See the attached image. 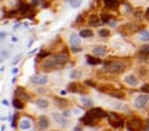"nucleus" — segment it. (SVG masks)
Listing matches in <instances>:
<instances>
[{"instance_id": "f257e3e1", "label": "nucleus", "mask_w": 149, "mask_h": 131, "mask_svg": "<svg viewBox=\"0 0 149 131\" xmlns=\"http://www.w3.org/2000/svg\"><path fill=\"white\" fill-rule=\"evenodd\" d=\"M67 61H69L67 54L65 53L54 54L50 58L44 60L42 62H41V69L45 70V72H53V70H57V69H62L67 64Z\"/></svg>"}, {"instance_id": "f03ea898", "label": "nucleus", "mask_w": 149, "mask_h": 131, "mask_svg": "<svg viewBox=\"0 0 149 131\" xmlns=\"http://www.w3.org/2000/svg\"><path fill=\"white\" fill-rule=\"evenodd\" d=\"M104 117H107V112L103 109H100V107H93L90 111H87L84 114V117L82 118V122L87 126H95Z\"/></svg>"}, {"instance_id": "7ed1b4c3", "label": "nucleus", "mask_w": 149, "mask_h": 131, "mask_svg": "<svg viewBox=\"0 0 149 131\" xmlns=\"http://www.w3.org/2000/svg\"><path fill=\"white\" fill-rule=\"evenodd\" d=\"M125 69V64L120 60H112V61H107L104 64L103 70H106L108 73H121Z\"/></svg>"}, {"instance_id": "20e7f679", "label": "nucleus", "mask_w": 149, "mask_h": 131, "mask_svg": "<svg viewBox=\"0 0 149 131\" xmlns=\"http://www.w3.org/2000/svg\"><path fill=\"white\" fill-rule=\"evenodd\" d=\"M144 127H145V122L141 118H137V117H133L132 119H129L127 122L128 131H143Z\"/></svg>"}, {"instance_id": "39448f33", "label": "nucleus", "mask_w": 149, "mask_h": 131, "mask_svg": "<svg viewBox=\"0 0 149 131\" xmlns=\"http://www.w3.org/2000/svg\"><path fill=\"white\" fill-rule=\"evenodd\" d=\"M107 119H108V123L112 126V127L115 128H120L124 126V122H123V119L120 118V117L116 114V112H107Z\"/></svg>"}, {"instance_id": "423d86ee", "label": "nucleus", "mask_w": 149, "mask_h": 131, "mask_svg": "<svg viewBox=\"0 0 149 131\" xmlns=\"http://www.w3.org/2000/svg\"><path fill=\"white\" fill-rule=\"evenodd\" d=\"M148 103H149V95H146V94H140V95H137L133 101L135 107H136V109H140V110L144 109Z\"/></svg>"}, {"instance_id": "0eeeda50", "label": "nucleus", "mask_w": 149, "mask_h": 131, "mask_svg": "<svg viewBox=\"0 0 149 131\" xmlns=\"http://www.w3.org/2000/svg\"><path fill=\"white\" fill-rule=\"evenodd\" d=\"M31 82L33 85H45V84H48V75L46 74H34L31 77Z\"/></svg>"}, {"instance_id": "6e6552de", "label": "nucleus", "mask_w": 149, "mask_h": 131, "mask_svg": "<svg viewBox=\"0 0 149 131\" xmlns=\"http://www.w3.org/2000/svg\"><path fill=\"white\" fill-rule=\"evenodd\" d=\"M32 127H33V123H32V121L29 118H27V117H24V118H21L19 121V128L21 131H29Z\"/></svg>"}, {"instance_id": "1a4fd4ad", "label": "nucleus", "mask_w": 149, "mask_h": 131, "mask_svg": "<svg viewBox=\"0 0 149 131\" xmlns=\"http://www.w3.org/2000/svg\"><path fill=\"white\" fill-rule=\"evenodd\" d=\"M49 126H50V121L45 115H41L40 118H38V128H40V130H42V131L48 130Z\"/></svg>"}, {"instance_id": "9d476101", "label": "nucleus", "mask_w": 149, "mask_h": 131, "mask_svg": "<svg viewBox=\"0 0 149 131\" xmlns=\"http://www.w3.org/2000/svg\"><path fill=\"white\" fill-rule=\"evenodd\" d=\"M67 91H70V93H81L83 90H82V87L79 86V84L77 81H73L67 85Z\"/></svg>"}, {"instance_id": "9b49d317", "label": "nucleus", "mask_w": 149, "mask_h": 131, "mask_svg": "<svg viewBox=\"0 0 149 131\" xmlns=\"http://www.w3.org/2000/svg\"><path fill=\"white\" fill-rule=\"evenodd\" d=\"M52 117L57 121V123H59L61 126H66L67 125V119L66 117H63V114H58V112H52Z\"/></svg>"}, {"instance_id": "f8f14e48", "label": "nucleus", "mask_w": 149, "mask_h": 131, "mask_svg": "<svg viewBox=\"0 0 149 131\" xmlns=\"http://www.w3.org/2000/svg\"><path fill=\"white\" fill-rule=\"evenodd\" d=\"M124 81L127 85H129V86H137V84H139V80L136 78V75L133 74H127L124 77Z\"/></svg>"}, {"instance_id": "ddd939ff", "label": "nucleus", "mask_w": 149, "mask_h": 131, "mask_svg": "<svg viewBox=\"0 0 149 131\" xmlns=\"http://www.w3.org/2000/svg\"><path fill=\"white\" fill-rule=\"evenodd\" d=\"M107 54V49L106 47H103V45H98V47L94 48V56L96 57H103Z\"/></svg>"}, {"instance_id": "4468645a", "label": "nucleus", "mask_w": 149, "mask_h": 131, "mask_svg": "<svg viewBox=\"0 0 149 131\" xmlns=\"http://www.w3.org/2000/svg\"><path fill=\"white\" fill-rule=\"evenodd\" d=\"M36 106L38 107V109H46V107H49V101L46 99V98H38L37 101H36Z\"/></svg>"}, {"instance_id": "2eb2a0df", "label": "nucleus", "mask_w": 149, "mask_h": 131, "mask_svg": "<svg viewBox=\"0 0 149 131\" xmlns=\"http://www.w3.org/2000/svg\"><path fill=\"white\" fill-rule=\"evenodd\" d=\"M103 1H104V5H106L107 8L114 10V8H116V7H118L123 0H103Z\"/></svg>"}, {"instance_id": "dca6fc26", "label": "nucleus", "mask_w": 149, "mask_h": 131, "mask_svg": "<svg viewBox=\"0 0 149 131\" xmlns=\"http://www.w3.org/2000/svg\"><path fill=\"white\" fill-rule=\"evenodd\" d=\"M16 97L19 98L20 97V99H22V101H29V95L27 93H25V90L22 91V87H17L16 89Z\"/></svg>"}, {"instance_id": "f3484780", "label": "nucleus", "mask_w": 149, "mask_h": 131, "mask_svg": "<svg viewBox=\"0 0 149 131\" xmlns=\"http://www.w3.org/2000/svg\"><path fill=\"white\" fill-rule=\"evenodd\" d=\"M69 41H70L71 45H77V47L81 45V38H79V36H78L77 33H71V34H70V36H69Z\"/></svg>"}, {"instance_id": "a211bd4d", "label": "nucleus", "mask_w": 149, "mask_h": 131, "mask_svg": "<svg viewBox=\"0 0 149 131\" xmlns=\"http://www.w3.org/2000/svg\"><path fill=\"white\" fill-rule=\"evenodd\" d=\"M88 24L91 25V27H98V25L100 24V19L98 15H91L90 17H88Z\"/></svg>"}, {"instance_id": "6ab92c4d", "label": "nucleus", "mask_w": 149, "mask_h": 131, "mask_svg": "<svg viewBox=\"0 0 149 131\" xmlns=\"http://www.w3.org/2000/svg\"><path fill=\"white\" fill-rule=\"evenodd\" d=\"M12 105H13V107L15 109H17V110H21V109H24V101L22 99H20V98H13V101H12Z\"/></svg>"}, {"instance_id": "aec40b11", "label": "nucleus", "mask_w": 149, "mask_h": 131, "mask_svg": "<svg viewBox=\"0 0 149 131\" xmlns=\"http://www.w3.org/2000/svg\"><path fill=\"white\" fill-rule=\"evenodd\" d=\"M70 78H71V80H74V81H77V80L82 78V72H81V70H77V69H74V70H71V72H70Z\"/></svg>"}, {"instance_id": "412c9836", "label": "nucleus", "mask_w": 149, "mask_h": 131, "mask_svg": "<svg viewBox=\"0 0 149 131\" xmlns=\"http://www.w3.org/2000/svg\"><path fill=\"white\" fill-rule=\"evenodd\" d=\"M86 61L87 64H90V65H98L100 64V60H98V57H93V56H86Z\"/></svg>"}, {"instance_id": "4be33fe9", "label": "nucleus", "mask_w": 149, "mask_h": 131, "mask_svg": "<svg viewBox=\"0 0 149 131\" xmlns=\"http://www.w3.org/2000/svg\"><path fill=\"white\" fill-rule=\"evenodd\" d=\"M139 40L140 41H149V32L148 31H141L139 34Z\"/></svg>"}, {"instance_id": "5701e85b", "label": "nucleus", "mask_w": 149, "mask_h": 131, "mask_svg": "<svg viewBox=\"0 0 149 131\" xmlns=\"http://www.w3.org/2000/svg\"><path fill=\"white\" fill-rule=\"evenodd\" d=\"M81 102L83 106H87V107H91L93 106V99L91 98H87V97H81Z\"/></svg>"}, {"instance_id": "b1692460", "label": "nucleus", "mask_w": 149, "mask_h": 131, "mask_svg": "<svg viewBox=\"0 0 149 131\" xmlns=\"http://www.w3.org/2000/svg\"><path fill=\"white\" fill-rule=\"evenodd\" d=\"M79 36H81V37H93L94 32L91 31V29H83V31H81Z\"/></svg>"}, {"instance_id": "393cba45", "label": "nucleus", "mask_w": 149, "mask_h": 131, "mask_svg": "<svg viewBox=\"0 0 149 131\" xmlns=\"http://www.w3.org/2000/svg\"><path fill=\"white\" fill-rule=\"evenodd\" d=\"M54 101L57 102V106H59V107H65L66 106V102L63 99H61L59 97H56V98H54Z\"/></svg>"}, {"instance_id": "a878e982", "label": "nucleus", "mask_w": 149, "mask_h": 131, "mask_svg": "<svg viewBox=\"0 0 149 131\" xmlns=\"http://www.w3.org/2000/svg\"><path fill=\"white\" fill-rule=\"evenodd\" d=\"M82 1H83V0H71V1H70V5H71V8H78V7L82 4Z\"/></svg>"}, {"instance_id": "bb28decb", "label": "nucleus", "mask_w": 149, "mask_h": 131, "mask_svg": "<svg viewBox=\"0 0 149 131\" xmlns=\"http://www.w3.org/2000/svg\"><path fill=\"white\" fill-rule=\"evenodd\" d=\"M99 36H102V37H108V36H110V31H108V29H100V31H99Z\"/></svg>"}, {"instance_id": "cd10ccee", "label": "nucleus", "mask_w": 149, "mask_h": 131, "mask_svg": "<svg viewBox=\"0 0 149 131\" xmlns=\"http://www.w3.org/2000/svg\"><path fill=\"white\" fill-rule=\"evenodd\" d=\"M102 17H103V19H102V21H103V23H108L110 20H111L112 16H110V15H103Z\"/></svg>"}, {"instance_id": "c85d7f7f", "label": "nucleus", "mask_w": 149, "mask_h": 131, "mask_svg": "<svg viewBox=\"0 0 149 131\" xmlns=\"http://www.w3.org/2000/svg\"><path fill=\"white\" fill-rule=\"evenodd\" d=\"M141 91H144V93H149V84H145L141 86Z\"/></svg>"}, {"instance_id": "c756f323", "label": "nucleus", "mask_w": 149, "mask_h": 131, "mask_svg": "<svg viewBox=\"0 0 149 131\" xmlns=\"http://www.w3.org/2000/svg\"><path fill=\"white\" fill-rule=\"evenodd\" d=\"M81 47H77V45H73L71 47V52L73 53H77V52H81Z\"/></svg>"}, {"instance_id": "7c9ffc66", "label": "nucleus", "mask_w": 149, "mask_h": 131, "mask_svg": "<svg viewBox=\"0 0 149 131\" xmlns=\"http://www.w3.org/2000/svg\"><path fill=\"white\" fill-rule=\"evenodd\" d=\"M71 112H73V111H70V110H65V111H63L62 114H63V117H66V118H69V117L71 115Z\"/></svg>"}, {"instance_id": "2f4dec72", "label": "nucleus", "mask_w": 149, "mask_h": 131, "mask_svg": "<svg viewBox=\"0 0 149 131\" xmlns=\"http://www.w3.org/2000/svg\"><path fill=\"white\" fill-rule=\"evenodd\" d=\"M20 58H21V54H19V56H16V58L15 60H13V65H16V64H17V62H19V61H20Z\"/></svg>"}, {"instance_id": "473e14b6", "label": "nucleus", "mask_w": 149, "mask_h": 131, "mask_svg": "<svg viewBox=\"0 0 149 131\" xmlns=\"http://www.w3.org/2000/svg\"><path fill=\"white\" fill-rule=\"evenodd\" d=\"M144 131H149V119L145 121V127H144Z\"/></svg>"}, {"instance_id": "72a5a7b5", "label": "nucleus", "mask_w": 149, "mask_h": 131, "mask_svg": "<svg viewBox=\"0 0 149 131\" xmlns=\"http://www.w3.org/2000/svg\"><path fill=\"white\" fill-rule=\"evenodd\" d=\"M73 114H75V115H81V110H79V109H74V110H73Z\"/></svg>"}, {"instance_id": "f704fd0d", "label": "nucleus", "mask_w": 149, "mask_h": 131, "mask_svg": "<svg viewBox=\"0 0 149 131\" xmlns=\"http://www.w3.org/2000/svg\"><path fill=\"white\" fill-rule=\"evenodd\" d=\"M17 73H19V69H17V68H13V69H12V75H16Z\"/></svg>"}, {"instance_id": "c9c22d12", "label": "nucleus", "mask_w": 149, "mask_h": 131, "mask_svg": "<svg viewBox=\"0 0 149 131\" xmlns=\"http://www.w3.org/2000/svg\"><path fill=\"white\" fill-rule=\"evenodd\" d=\"M145 17H146V19H148V20H149V8H148V10L145 11Z\"/></svg>"}, {"instance_id": "e433bc0d", "label": "nucleus", "mask_w": 149, "mask_h": 131, "mask_svg": "<svg viewBox=\"0 0 149 131\" xmlns=\"http://www.w3.org/2000/svg\"><path fill=\"white\" fill-rule=\"evenodd\" d=\"M1 103H3L4 106H8V101H7V99H3V102H1Z\"/></svg>"}, {"instance_id": "4c0bfd02", "label": "nucleus", "mask_w": 149, "mask_h": 131, "mask_svg": "<svg viewBox=\"0 0 149 131\" xmlns=\"http://www.w3.org/2000/svg\"><path fill=\"white\" fill-rule=\"evenodd\" d=\"M32 4H34V5H36V4H38V0H32Z\"/></svg>"}, {"instance_id": "58836bf2", "label": "nucleus", "mask_w": 149, "mask_h": 131, "mask_svg": "<svg viewBox=\"0 0 149 131\" xmlns=\"http://www.w3.org/2000/svg\"><path fill=\"white\" fill-rule=\"evenodd\" d=\"M66 93H67V91H66V90H61V95H65Z\"/></svg>"}, {"instance_id": "ea45409f", "label": "nucleus", "mask_w": 149, "mask_h": 131, "mask_svg": "<svg viewBox=\"0 0 149 131\" xmlns=\"http://www.w3.org/2000/svg\"><path fill=\"white\" fill-rule=\"evenodd\" d=\"M74 131H82V128H81V127H75Z\"/></svg>"}]
</instances>
